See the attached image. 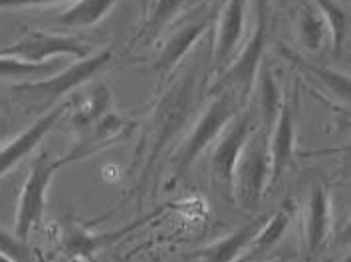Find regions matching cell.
Instances as JSON below:
<instances>
[{"label": "cell", "mask_w": 351, "mask_h": 262, "mask_svg": "<svg viewBox=\"0 0 351 262\" xmlns=\"http://www.w3.org/2000/svg\"><path fill=\"white\" fill-rule=\"evenodd\" d=\"M241 112V99L237 94H232L230 90H224L221 94L208 104V108L204 110L203 115L197 119L195 128L191 130L189 137L183 141V145L177 150V153L171 159V181L167 187L177 185L189 169L193 167V163L203 155V151L219 139L224 128L230 123V119Z\"/></svg>", "instance_id": "obj_1"}, {"label": "cell", "mask_w": 351, "mask_h": 262, "mask_svg": "<svg viewBox=\"0 0 351 262\" xmlns=\"http://www.w3.org/2000/svg\"><path fill=\"white\" fill-rule=\"evenodd\" d=\"M195 74L186 72L177 86H173L167 92L157 110L153 115V123L147 135V147L149 153L145 155V165L141 169V179H139V187L145 185L147 177L153 173V165L157 161V157L161 155V151L167 143L175 137V133L181 130L186 123V117L193 112L195 106Z\"/></svg>", "instance_id": "obj_2"}, {"label": "cell", "mask_w": 351, "mask_h": 262, "mask_svg": "<svg viewBox=\"0 0 351 262\" xmlns=\"http://www.w3.org/2000/svg\"><path fill=\"white\" fill-rule=\"evenodd\" d=\"M268 131H258L248 137L234 169V199L244 211L258 206L264 189L270 181V151Z\"/></svg>", "instance_id": "obj_3"}, {"label": "cell", "mask_w": 351, "mask_h": 262, "mask_svg": "<svg viewBox=\"0 0 351 262\" xmlns=\"http://www.w3.org/2000/svg\"><path fill=\"white\" fill-rule=\"evenodd\" d=\"M111 60L110 50H104L99 54L84 58L70 68L56 72L48 78H40L34 82H22L14 86V92L26 95V99L40 104V106H52L62 95L70 94L74 88L86 84L92 75H95Z\"/></svg>", "instance_id": "obj_4"}, {"label": "cell", "mask_w": 351, "mask_h": 262, "mask_svg": "<svg viewBox=\"0 0 351 262\" xmlns=\"http://www.w3.org/2000/svg\"><path fill=\"white\" fill-rule=\"evenodd\" d=\"M252 131H254L252 115L248 112H239L219 135L217 147L210 155L215 185L226 201H234V169Z\"/></svg>", "instance_id": "obj_5"}, {"label": "cell", "mask_w": 351, "mask_h": 262, "mask_svg": "<svg viewBox=\"0 0 351 262\" xmlns=\"http://www.w3.org/2000/svg\"><path fill=\"white\" fill-rule=\"evenodd\" d=\"M64 165L62 159L52 161L46 153L36 157L30 165V173L22 185L16 206V237L20 241L28 243L32 228L42 221L46 209V193L54 179L56 171Z\"/></svg>", "instance_id": "obj_6"}, {"label": "cell", "mask_w": 351, "mask_h": 262, "mask_svg": "<svg viewBox=\"0 0 351 262\" xmlns=\"http://www.w3.org/2000/svg\"><path fill=\"white\" fill-rule=\"evenodd\" d=\"M264 46H266V22H256V30L252 32L248 44L232 60V64L219 75V80L210 88V94L217 95L224 90H230L241 102H246L254 92V82L258 75Z\"/></svg>", "instance_id": "obj_7"}, {"label": "cell", "mask_w": 351, "mask_h": 262, "mask_svg": "<svg viewBox=\"0 0 351 262\" xmlns=\"http://www.w3.org/2000/svg\"><path fill=\"white\" fill-rule=\"evenodd\" d=\"M0 56H10L24 62H48L60 56H74L84 60L92 56V48L75 36L50 34V32H30L20 42L0 50Z\"/></svg>", "instance_id": "obj_8"}, {"label": "cell", "mask_w": 351, "mask_h": 262, "mask_svg": "<svg viewBox=\"0 0 351 262\" xmlns=\"http://www.w3.org/2000/svg\"><path fill=\"white\" fill-rule=\"evenodd\" d=\"M167 206L169 205L159 206V209L151 211L149 215L137 219V221H133L130 225L119 226V228H115V230H106V233H99V235H93V233L86 230V228H80V226H72V228L68 230V235H66V239H64V243L62 244H64L68 257H75V259H82V261L90 262L93 254H97L99 250H104V248H108L111 244L119 243L121 239L130 237L131 233H135L139 226H145L149 221H153L155 217H159Z\"/></svg>", "instance_id": "obj_9"}, {"label": "cell", "mask_w": 351, "mask_h": 262, "mask_svg": "<svg viewBox=\"0 0 351 262\" xmlns=\"http://www.w3.org/2000/svg\"><path fill=\"white\" fill-rule=\"evenodd\" d=\"M74 102H66V104H58L56 108H52L48 113H44L42 117H38L36 121L28 128L26 131H22L16 139L4 143L0 147V177L6 175L10 169H14L19 165L22 159H26L32 151L36 150L38 143L46 137V133L52 130L56 126V121L62 117V113L66 112Z\"/></svg>", "instance_id": "obj_10"}, {"label": "cell", "mask_w": 351, "mask_h": 262, "mask_svg": "<svg viewBox=\"0 0 351 262\" xmlns=\"http://www.w3.org/2000/svg\"><path fill=\"white\" fill-rule=\"evenodd\" d=\"M246 6L248 0H226L222 4L217 38H215V52H213L215 68H221L234 56L239 44L242 42L244 26H246Z\"/></svg>", "instance_id": "obj_11"}, {"label": "cell", "mask_w": 351, "mask_h": 262, "mask_svg": "<svg viewBox=\"0 0 351 262\" xmlns=\"http://www.w3.org/2000/svg\"><path fill=\"white\" fill-rule=\"evenodd\" d=\"M294 145H296V128H294V113L288 102L282 104V110L278 113L272 131V141H268L270 151V181L268 185L274 187L280 177L290 167L294 157Z\"/></svg>", "instance_id": "obj_12"}, {"label": "cell", "mask_w": 351, "mask_h": 262, "mask_svg": "<svg viewBox=\"0 0 351 262\" xmlns=\"http://www.w3.org/2000/svg\"><path fill=\"white\" fill-rule=\"evenodd\" d=\"M208 24H210V19L203 16V19L189 20L179 28H175V32L165 40V44L157 56V62H155V70H157L159 78H167L181 64V60L189 54V50L206 32Z\"/></svg>", "instance_id": "obj_13"}, {"label": "cell", "mask_w": 351, "mask_h": 262, "mask_svg": "<svg viewBox=\"0 0 351 262\" xmlns=\"http://www.w3.org/2000/svg\"><path fill=\"white\" fill-rule=\"evenodd\" d=\"M93 126H95V130H93L80 145H75L70 155L62 157L64 165L70 163V161H75V159L88 157L93 151H99L104 150V147H108V145L119 143L123 137L130 135V130L135 123L123 119V117H119L117 113H106V115H104L101 119H97Z\"/></svg>", "instance_id": "obj_14"}, {"label": "cell", "mask_w": 351, "mask_h": 262, "mask_svg": "<svg viewBox=\"0 0 351 262\" xmlns=\"http://www.w3.org/2000/svg\"><path fill=\"white\" fill-rule=\"evenodd\" d=\"M296 211V205L292 199L284 201V205L278 209L272 219H266V223L260 226V230L254 235V239L246 244V248L241 252V257L234 262H252L266 254L274 244L284 237L288 226L292 223V215Z\"/></svg>", "instance_id": "obj_15"}, {"label": "cell", "mask_w": 351, "mask_h": 262, "mask_svg": "<svg viewBox=\"0 0 351 262\" xmlns=\"http://www.w3.org/2000/svg\"><path fill=\"white\" fill-rule=\"evenodd\" d=\"M264 223H266V217H256L254 221L232 230L228 237H224L215 244L195 252L193 259L197 262H234L241 257L242 250L246 248V244L254 239V235L258 233L260 226Z\"/></svg>", "instance_id": "obj_16"}, {"label": "cell", "mask_w": 351, "mask_h": 262, "mask_svg": "<svg viewBox=\"0 0 351 262\" xmlns=\"http://www.w3.org/2000/svg\"><path fill=\"white\" fill-rule=\"evenodd\" d=\"M330 228H332L330 197L322 185H314L308 201V215H306V248L310 257L326 241Z\"/></svg>", "instance_id": "obj_17"}, {"label": "cell", "mask_w": 351, "mask_h": 262, "mask_svg": "<svg viewBox=\"0 0 351 262\" xmlns=\"http://www.w3.org/2000/svg\"><path fill=\"white\" fill-rule=\"evenodd\" d=\"M280 50H282L284 58H288L292 64L300 66V70H304L310 78H314V80H317L322 86H326V88H328L332 94L337 95L341 102H348V99H350V78H348V75L337 74V72L328 70V68L314 66V64H310L308 60H304L300 54H296L294 50H290V48H286V46H280Z\"/></svg>", "instance_id": "obj_18"}, {"label": "cell", "mask_w": 351, "mask_h": 262, "mask_svg": "<svg viewBox=\"0 0 351 262\" xmlns=\"http://www.w3.org/2000/svg\"><path fill=\"white\" fill-rule=\"evenodd\" d=\"M115 4L117 0H75L60 16V24L70 28H88L101 22Z\"/></svg>", "instance_id": "obj_19"}, {"label": "cell", "mask_w": 351, "mask_h": 262, "mask_svg": "<svg viewBox=\"0 0 351 262\" xmlns=\"http://www.w3.org/2000/svg\"><path fill=\"white\" fill-rule=\"evenodd\" d=\"M64 66L62 58H54L48 62H24L19 58L0 56V78H10V80H22V78H48V75L60 72V68Z\"/></svg>", "instance_id": "obj_20"}, {"label": "cell", "mask_w": 351, "mask_h": 262, "mask_svg": "<svg viewBox=\"0 0 351 262\" xmlns=\"http://www.w3.org/2000/svg\"><path fill=\"white\" fill-rule=\"evenodd\" d=\"M298 36L302 46L308 52H317L324 44V40L328 36V26L322 19L319 10L314 6H302L298 12L296 19Z\"/></svg>", "instance_id": "obj_21"}, {"label": "cell", "mask_w": 351, "mask_h": 262, "mask_svg": "<svg viewBox=\"0 0 351 262\" xmlns=\"http://www.w3.org/2000/svg\"><path fill=\"white\" fill-rule=\"evenodd\" d=\"M315 4L328 26V36H332L333 50L341 52V48L348 40V32H350V20H348L346 10L333 0H315Z\"/></svg>", "instance_id": "obj_22"}, {"label": "cell", "mask_w": 351, "mask_h": 262, "mask_svg": "<svg viewBox=\"0 0 351 262\" xmlns=\"http://www.w3.org/2000/svg\"><path fill=\"white\" fill-rule=\"evenodd\" d=\"M260 113H262V121L266 128L274 126L278 113L282 110V94L278 90L274 74L268 66H260Z\"/></svg>", "instance_id": "obj_23"}, {"label": "cell", "mask_w": 351, "mask_h": 262, "mask_svg": "<svg viewBox=\"0 0 351 262\" xmlns=\"http://www.w3.org/2000/svg\"><path fill=\"white\" fill-rule=\"evenodd\" d=\"M111 104V92L106 86H97L90 95V99L84 102V106L77 108V112L72 115L74 119V126L77 130H86V128H92L97 119H101L108 110H110Z\"/></svg>", "instance_id": "obj_24"}, {"label": "cell", "mask_w": 351, "mask_h": 262, "mask_svg": "<svg viewBox=\"0 0 351 262\" xmlns=\"http://www.w3.org/2000/svg\"><path fill=\"white\" fill-rule=\"evenodd\" d=\"M181 4H183V0H155V4L149 6V12L147 16H145V20H147V24L143 28L145 36H159V32L177 14V10L181 8Z\"/></svg>", "instance_id": "obj_25"}, {"label": "cell", "mask_w": 351, "mask_h": 262, "mask_svg": "<svg viewBox=\"0 0 351 262\" xmlns=\"http://www.w3.org/2000/svg\"><path fill=\"white\" fill-rule=\"evenodd\" d=\"M0 254L12 259L14 262H32V248L2 226H0Z\"/></svg>", "instance_id": "obj_26"}, {"label": "cell", "mask_w": 351, "mask_h": 262, "mask_svg": "<svg viewBox=\"0 0 351 262\" xmlns=\"http://www.w3.org/2000/svg\"><path fill=\"white\" fill-rule=\"evenodd\" d=\"M62 0H0V8H30V6H46Z\"/></svg>", "instance_id": "obj_27"}, {"label": "cell", "mask_w": 351, "mask_h": 262, "mask_svg": "<svg viewBox=\"0 0 351 262\" xmlns=\"http://www.w3.org/2000/svg\"><path fill=\"white\" fill-rule=\"evenodd\" d=\"M252 4H254V14H256V22H268L270 0H252Z\"/></svg>", "instance_id": "obj_28"}, {"label": "cell", "mask_w": 351, "mask_h": 262, "mask_svg": "<svg viewBox=\"0 0 351 262\" xmlns=\"http://www.w3.org/2000/svg\"><path fill=\"white\" fill-rule=\"evenodd\" d=\"M4 141H6V123L2 117V110H0V147L4 145Z\"/></svg>", "instance_id": "obj_29"}, {"label": "cell", "mask_w": 351, "mask_h": 262, "mask_svg": "<svg viewBox=\"0 0 351 262\" xmlns=\"http://www.w3.org/2000/svg\"><path fill=\"white\" fill-rule=\"evenodd\" d=\"M149 6H151V0H139V8H141V14H143V20L147 16Z\"/></svg>", "instance_id": "obj_30"}, {"label": "cell", "mask_w": 351, "mask_h": 262, "mask_svg": "<svg viewBox=\"0 0 351 262\" xmlns=\"http://www.w3.org/2000/svg\"><path fill=\"white\" fill-rule=\"evenodd\" d=\"M34 257L38 259V262H50L46 257H44V252H42V250H38V248H34Z\"/></svg>", "instance_id": "obj_31"}, {"label": "cell", "mask_w": 351, "mask_h": 262, "mask_svg": "<svg viewBox=\"0 0 351 262\" xmlns=\"http://www.w3.org/2000/svg\"><path fill=\"white\" fill-rule=\"evenodd\" d=\"M0 262H14L12 259H8V257H4V254H0Z\"/></svg>", "instance_id": "obj_32"}, {"label": "cell", "mask_w": 351, "mask_h": 262, "mask_svg": "<svg viewBox=\"0 0 351 262\" xmlns=\"http://www.w3.org/2000/svg\"><path fill=\"white\" fill-rule=\"evenodd\" d=\"M70 262H88V261H82V259H75V257H70Z\"/></svg>", "instance_id": "obj_33"}, {"label": "cell", "mask_w": 351, "mask_h": 262, "mask_svg": "<svg viewBox=\"0 0 351 262\" xmlns=\"http://www.w3.org/2000/svg\"><path fill=\"white\" fill-rule=\"evenodd\" d=\"M153 262H161V261H159V259H155V261H153Z\"/></svg>", "instance_id": "obj_34"}, {"label": "cell", "mask_w": 351, "mask_h": 262, "mask_svg": "<svg viewBox=\"0 0 351 262\" xmlns=\"http://www.w3.org/2000/svg\"><path fill=\"white\" fill-rule=\"evenodd\" d=\"M224 2H226V0H221V4H224Z\"/></svg>", "instance_id": "obj_35"}, {"label": "cell", "mask_w": 351, "mask_h": 262, "mask_svg": "<svg viewBox=\"0 0 351 262\" xmlns=\"http://www.w3.org/2000/svg\"><path fill=\"white\" fill-rule=\"evenodd\" d=\"M272 262H278V261H272Z\"/></svg>", "instance_id": "obj_36"}]
</instances>
